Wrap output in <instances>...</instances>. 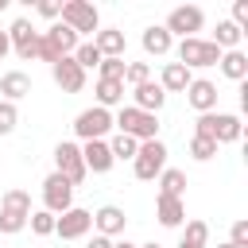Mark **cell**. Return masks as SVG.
Segmentation results:
<instances>
[{"mask_svg": "<svg viewBox=\"0 0 248 248\" xmlns=\"http://www.w3.org/2000/svg\"><path fill=\"white\" fill-rule=\"evenodd\" d=\"M108 128H112V116H108V108H101V105L78 112V120H74V132H78L81 140H101Z\"/></svg>", "mask_w": 248, "mask_h": 248, "instance_id": "cell-8", "label": "cell"}, {"mask_svg": "<svg viewBox=\"0 0 248 248\" xmlns=\"http://www.w3.org/2000/svg\"><path fill=\"white\" fill-rule=\"evenodd\" d=\"M240 35H244V31H240L232 19H225V23H217V43H213V46H236Z\"/></svg>", "mask_w": 248, "mask_h": 248, "instance_id": "cell-27", "label": "cell"}, {"mask_svg": "<svg viewBox=\"0 0 248 248\" xmlns=\"http://www.w3.org/2000/svg\"><path fill=\"white\" fill-rule=\"evenodd\" d=\"M8 43L16 46L19 58H39V31H31L27 19H16V23L8 27Z\"/></svg>", "mask_w": 248, "mask_h": 248, "instance_id": "cell-11", "label": "cell"}, {"mask_svg": "<svg viewBox=\"0 0 248 248\" xmlns=\"http://www.w3.org/2000/svg\"><path fill=\"white\" fill-rule=\"evenodd\" d=\"M43 202H46V213H66V209L74 205V186L54 170V174H46V182H43Z\"/></svg>", "mask_w": 248, "mask_h": 248, "instance_id": "cell-6", "label": "cell"}, {"mask_svg": "<svg viewBox=\"0 0 248 248\" xmlns=\"http://www.w3.org/2000/svg\"><path fill=\"white\" fill-rule=\"evenodd\" d=\"M186 190V174L182 170H163V194L167 198H182Z\"/></svg>", "mask_w": 248, "mask_h": 248, "instance_id": "cell-28", "label": "cell"}, {"mask_svg": "<svg viewBox=\"0 0 248 248\" xmlns=\"http://www.w3.org/2000/svg\"><path fill=\"white\" fill-rule=\"evenodd\" d=\"M39 16H46V19H54V16H58V4H50V0H43V4H39Z\"/></svg>", "mask_w": 248, "mask_h": 248, "instance_id": "cell-37", "label": "cell"}, {"mask_svg": "<svg viewBox=\"0 0 248 248\" xmlns=\"http://www.w3.org/2000/svg\"><path fill=\"white\" fill-rule=\"evenodd\" d=\"M205 240H209V225H205V221H190V225H186V236H182V244L205 248Z\"/></svg>", "mask_w": 248, "mask_h": 248, "instance_id": "cell-29", "label": "cell"}, {"mask_svg": "<svg viewBox=\"0 0 248 248\" xmlns=\"http://www.w3.org/2000/svg\"><path fill=\"white\" fill-rule=\"evenodd\" d=\"M124 78H128L132 85H143V81H151V70H147L143 62H132V66L124 70Z\"/></svg>", "mask_w": 248, "mask_h": 248, "instance_id": "cell-34", "label": "cell"}, {"mask_svg": "<svg viewBox=\"0 0 248 248\" xmlns=\"http://www.w3.org/2000/svg\"><path fill=\"white\" fill-rule=\"evenodd\" d=\"M89 229H93V213H89V209L70 205L62 217H54V232H58L62 240H78V236H85Z\"/></svg>", "mask_w": 248, "mask_h": 248, "instance_id": "cell-7", "label": "cell"}, {"mask_svg": "<svg viewBox=\"0 0 248 248\" xmlns=\"http://www.w3.org/2000/svg\"><path fill=\"white\" fill-rule=\"evenodd\" d=\"M178 248H194V244H178Z\"/></svg>", "mask_w": 248, "mask_h": 248, "instance_id": "cell-42", "label": "cell"}, {"mask_svg": "<svg viewBox=\"0 0 248 248\" xmlns=\"http://www.w3.org/2000/svg\"><path fill=\"white\" fill-rule=\"evenodd\" d=\"M155 213H159V221H163L167 229H174V225L186 221V205H182V198H167V194H159Z\"/></svg>", "mask_w": 248, "mask_h": 248, "instance_id": "cell-18", "label": "cell"}, {"mask_svg": "<svg viewBox=\"0 0 248 248\" xmlns=\"http://www.w3.org/2000/svg\"><path fill=\"white\" fill-rule=\"evenodd\" d=\"M89 248H112V240H108V236H101V232H97V236H93V240H89Z\"/></svg>", "mask_w": 248, "mask_h": 248, "instance_id": "cell-38", "label": "cell"}, {"mask_svg": "<svg viewBox=\"0 0 248 248\" xmlns=\"http://www.w3.org/2000/svg\"><path fill=\"white\" fill-rule=\"evenodd\" d=\"M27 225H31L35 236H50V232H54V213H46V209H43V213H31Z\"/></svg>", "mask_w": 248, "mask_h": 248, "instance_id": "cell-30", "label": "cell"}, {"mask_svg": "<svg viewBox=\"0 0 248 248\" xmlns=\"http://www.w3.org/2000/svg\"><path fill=\"white\" fill-rule=\"evenodd\" d=\"M202 23H205V16H202V8H174L170 16H167V35H182V39H194V31H202Z\"/></svg>", "mask_w": 248, "mask_h": 248, "instance_id": "cell-9", "label": "cell"}, {"mask_svg": "<svg viewBox=\"0 0 248 248\" xmlns=\"http://www.w3.org/2000/svg\"><path fill=\"white\" fill-rule=\"evenodd\" d=\"M70 58H74L81 70H89V66H101V50H97L93 43H78V50H74Z\"/></svg>", "mask_w": 248, "mask_h": 248, "instance_id": "cell-26", "label": "cell"}, {"mask_svg": "<svg viewBox=\"0 0 248 248\" xmlns=\"http://www.w3.org/2000/svg\"><path fill=\"white\" fill-rule=\"evenodd\" d=\"M93 46L101 50V58H120V54H124V31H116V27L97 31V35H93Z\"/></svg>", "mask_w": 248, "mask_h": 248, "instance_id": "cell-20", "label": "cell"}, {"mask_svg": "<svg viewBox=\"0 0 248 248\" xmlns=\"http://www.w3.org/2000/svg\"><path fill=\"white\" fill-rule=\"evenodd\" d=\"M194 78H190V70L186 66H178V62H167L163 66V78H159V89L163 93H186V85H190Z\"/></svg>", "mask_w": 248, "mask_h": 248, "instance_id": "cell-16", "label": "cell"}, {"mask_svg": "<svg viewBox=\"0 0 248 248\" xmlns=\"http://www.w3.org/2000/svg\"><path fill=\"white\" fill-rule=\"evenodd\" d=\"M232 248H248V221H232Z\"/></svg>", "mask_w": 248, "mask_h": 248, "instance_id": "cell-35", "label": "cell"}, {"mask_svg": "<svg viewBox=\"0 0 248 248\" xmlns=\"http://www.w3.org/2000/svg\"><path fill=\"white\" fill-rule=\"evenodd\" d=\"M97 101H101V108H108V105H120V101H124V81L101 78V81H97Z\"/></svg>", "mask_w": 248, "mask_h": 248, "instance_id": "cell-22", "label": "cell"}, {"mask_svg": "<svg viewBox=\"0 0 248 248\" xmlns=\"http://www.w3.org/2000/svg\"><path fill=\"white\" fill-rule=\"evenodd\" d=\"M54 159H58V174H62L70 186H78V182L85 178V163H81V147H78V143H58Z\"/></svg>", "mask_w": 248, "mask_h": 248, "instance_id": "cell-10", "label": "cell"}, {"mask_svg": "<svg viewBox=\"0 0 248 248\" xmlns=\"http://www.w3.org/2000/svg\"><path fill=\"white\" fill-rule=\"evenodd\" d=\"M31 217V194L12 186L4 198H0V232H19Z\"/></svg>", "mask_w": 248, "mask_h": 248, "instance_id": "cell-1", "label": "cell"}, {"mask_svg": "<svg viewBox=\"0 0 248 248\" xmlns=\"http://www.w3.org/2000/svg\"><path fill=\"white\" fill-rule=\"evenodd\" d=\"M221 70H225V78L244 81V74H248V58H244L240 50H229V54H221Z\"/></svg>", "mask_w": 248, "mask_h": 248, "instance_id": "cell-24", "label": "cell"}, {"mask_svg": "<svg viewBox=\"0 0 248 248\" xmlns=\"http://www.w3.org/2000/svg\"><path fill=\"white\" fill-rule=\"evenodd\" d=\"M143 50H147V54H167V50H170L167 27H147V31H143Z\"/></svg>", "mask_w": 248, "mask_h": 248, "instance_id": "cell-23", "label": "cell"}, {"mask_svg": "<svg viewBox=\"0 0 248 248\" xmlns=\"http://www.w3.org/2000/svg\"><path fill=\"white\" fill-rule=\"evenodd\" d=\"M186 101H190L198 112H213V105H217V85L205 81V78H198V81L186 85Z\"/></svg>", "mask_w": 248, "mask_h": 248, "instance_id": "cell-15", "label": "cell"}, {"mask_svg": "<svg viewBox=\"0 0 248 248\" xmlns=\"http://www.w3.org/2000/svg\"><path fill=\"white\" fill-rule=\"evenodd\" d=\"M4 8H8V0H0V12H4Z\"/></svg>", "mask_w": 248, "mask_h": 248, "instance_id": "cell-41", "label": "cell"}, {"mask_svg": "<svg viewBox=\"0 0 248 248\" xmlns=\"http://www.w3.org/2000/svg\"><path fill=\"white\" fill-rule=\"evenodd\" d=\"M58 16H62V23L78 35V31H89V35H97V8L93 4H85V0H66V4H58Z\"/></svg>", "mask_w": 248, "mask_h": 248, "instance_id": "cell-4", "label": "cell"}, {"mask_svg": "<svg viewBox=\"0 0 248 248\" xmlns=\"http://www.w3.org/2000/svg\"><path fill=\"white\" fill-rule=\"evenodd\" d=\"M209 140L213 143L240 140V116H232V112H209Z\"/></svg>", "mask_w": 248, "mask_h": 248, "instance_id": "cell-13", "label": "cell"}, {"mask_svg": "<svg viewBox=\"0 0 248 248\" xmlns=\"http://www.w3.org/2000/svg\"><path fill=\"white\" fill-rule=\"evenodd\" d=\"M81 163H85V170L105 174V170L112 167V151H108V143H105V140H85V147H81Z\"/></svg>", "mask_w": 248, "mask_h": 248, "instance_id": "cell-14", "label": "cell"}, {"mask_svg": "<svg viewBox=\"0 0 248 248\" xmlns=\"http://www.w3.org/2000/svg\"><path fill=\"white\" fill-rule=\"evenodd\" d=\"M112 124H120V132L132 136V140H140V143H143V140H155V132H159V120H155L151 112H140L136 105H124Z\"/></svg>", "mask_w": 248, "mask_h": 248, "instance_id": "cell-2", "label": "cell"}, {"mask_svg": "<svg viewBox=\"0 0 248 248\" xmlns=\"http://www.w3.org/2000/svg\"><path fill=\"white\" fill-rule=\"evenodd\" d=\"M93 225L101 229V236H116V232H124V209H116V205H101V209L93 213Z\"/></svg>", "mask_w": 248, "mask_h": 248, "instance_id": "cell-19", "label": "cell"}, {"mask_svg": "<svg viewBox=\"0 0 248 248\" xmlns=\"http://www.w3.org/2000/svg\"><path fill=\"white\" fill-rule=\"evenodd\" d=\"M124 58H101V78H112V81H124Z\"/></svg>", "mask_w": 248, "mask_h": 248, "instance_id": "cell-32", "label": "cell"}, {"mask_svg": "<svg viewBox=\"0 0 248 248\" xmlns=\"http://www.w3.org/2000/svg\"><path fill=\"white\" fill-rule=\"evenodd\" d=\"M50 78H54V85L58 89H66V93H78L81 85H85V70L66 54V58H58L54 66H50Z\"/></svg>", "mask_w": 248, "mask_h": 248, "instance_id": "cell-12", "label": "cell"}, {"mask_svg": "<svg viewBox=\"0 0 248 248\" xmlns=\"http://www.w3.org/2000/svg\"><path fill=\"white\" fill-rule=\"evenodd\" d=\"M132 93H136V108H140V112H151V116H155V112L163 108V101H167V93H163L155 81H143V85H136Z\"/></svg>", "mask_w": 248, "mask_h": 248, "instance_id": "cell-17", "label": "cell"}, {"mask_svg": "<svg viewBox=\"0 0 248 248\" xmlns=\"http://www.w3.org/2000/svg\"><path fill=\"white\" fill-rule=\"evenodd\" d=\"M221 248H232V244H221Z\"/></svg>", "mask_w": 248, "mask_h": 248, "instance_id": "cell-44", "label": "cell"}, {"mask_svg": "<svg viewBox=\"0 0 248 248\" xmlns=\"http://www.w3.org/2000/svg\"><path fill=\"white\" fill-rule=\"evenodd\" d=\"M190 155L205 163V159H213V155H217V143H213V140H205V136H194V140H190Z\"/></svg>", "mask_w": 248, "mask_h": 248, "instance_id": "cell-31", "label": "cell"}, {"mask_svg": "<svg viewBox=\"0 0 248 248\" xmlns=\"http://www.w3.org/2000/svg\"><path fill=\"white\" fill-rule=\"evenodd\" d=\"M143 248H159V244H143Z\"/></svg>", "mask_w": 248, "mask_h": 248, "instance_id": "cell-43", "label": "cell"}, {"mask_svg": "<svg viewBox=\"0 0 248 248\" xmlns=\"http://www.w3.org/2000/svg\"><path fill=\"white\" fill-rule=\"evenodd\" d=\"M108 151H112V159H136V151H140V140H132V136H112V143H108Z\"/></svg>", "mask_w": 248, "mask_h": 248, "instance_id": "cell-25", "label": "cell"}, {"mask_svg": "<svg viewBox=\"0 0 248 248\" xmlns=\"http://www.w3.org/2000/svg\"><path fill=\"white\" fill-rule=\"evenodd\" d=\"M232 23H236V27L248 23V0H236V4H232Z\"/></svg>", "mask_w": 248, "mask_h": 248, "instance_id": "cell-36", "label": "cell"}, {"mask_svg": "<svg viewBox=\"0 0 248 248\" xmlns=\"http://www.w3.org/2000/svg\"><path fill=\"white\" fill-rule=\"evenodd\" d=\"M163 170H167V143L163 140H143L140 151H136V178L151 182Z\"/></svg>", "mask_w": 248, "mask_h": 248, "instance_id": "cell-3", "label": "cell"}, {"mask_svg": "<svg viewBox=\"0 0 248 248\" xmlns=\"http://www.w3.org/2000/svg\"><path fill=\"white\" fill-rule=\"evenodd\" d=\"M8 50H12V43H8V31H0V58H4Z\"/></svg>", "mask_w": 248, "mask_h": 248, "instance_id": "cell-39", "label": "cell"}, {"mask_svg": "<svg viewBox=\"0 0 248 248\" xmlns=\"http://www.w3.org/2000/svg\"><path fill=\"white\" fill-rule=\"evenodd\" d=\"M0 93H4L8 101H19V97H27V93H31V78H27V74H19V70H12V74H4V78H0Z\"/></svg>", "mask_w": 248, "mask_h": 248, "instance_id": "cell-21", "label": "cell"}, {"mask_svg": "<svg viewBox=\"0 0 248 248\" xmlns=\"http://www.w3.org/2000/svg\"><path fill=\"white\" fill-rule=\"evenodd\" d=\"M112 248H136V244H128V240H120V244H112Z\"/></svg>", "mask_w": 248, "mask_h": 248, "instance_id": "cell-40", "label": "cell"}, {"mask_svg": "<svg viewBox=\"0 0 248 248\" xmlns=\"http://www.w3.org/2000/svg\"><path fill=\"white\" fill-rule=\"evenodd\" d=\"M16 120H19L16 105H12V101H0V136H8V132L16 128Z\"/></svg>", "mask_w": 248, "mask_h": 248, "instance_id": "cell-33", "label": "cell"}, {"mask_svg": "<svg viewBox=\"0 0 248 248\" xmlns=\"http://www.w3.org/2000/svg\"><path fill=\"white\" fill-rule=\"evenodd\" d=\"M221 62V46L202 43V39H182L178 43V66H217Z\"/></svg>", "mask_w": 248, "mask_h": 248, "instance_id": "cell-5", "label": "cell"}]
</instances>
